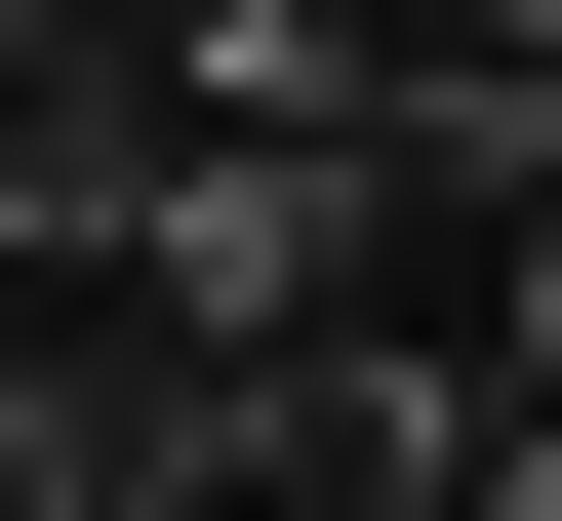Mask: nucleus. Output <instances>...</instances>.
I'll return each mask as SVG.
<instances>
[{
  "label": "nucleus",
  "mask_w": 562,
  "mask_h": 521,
  "mask_svg": "<svg viewBox=\"0 0 562 521\" xmlns=\"http://www.w3.org/2000/svg\"><path fill=\"white\" fill-rule=\"evenodd\" d=\"M161 201H201V41L0 0V281H161Z\"/></svg>",
  "instance_id": "f257e3e1"
}]
</instances>
